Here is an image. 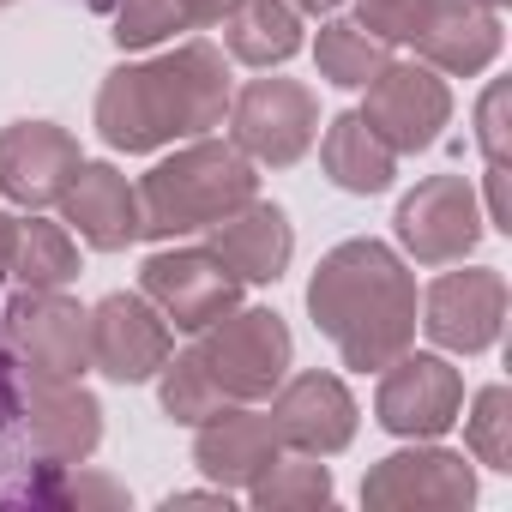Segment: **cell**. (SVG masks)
Wrapping results in <instances>:
<instances>
[{"label":"cell","mask_w":512,"mask_h":512,"mask_svg":"<svg viewBox=\"0 0 512 512\" xmlns=\"http://www.w3.org/2000/svg\"><path fill=\"white\" fill-rule=\"evenodd\" d=\"M49 452L37 440V368H25L0 338V506L49 500Z\"/></svg>","instance_id":"10"},{"label":"cell","mask_w":512,"mask_h":512,"mask_svg":"<svg viewBox=\"0 0 512 512\" xmlns=\"http://www.w3.org/2000/svg\"><path fill=\"white\" fill-rule=\"evenodd\" d=\"M217 260L241 278V284H278L290 253H296V235H290V217L266 199H247L241 211L217 217L211 223V241H205Z\"/></svg>","instance_id":"20"},{"label":"cell","mask_w":512,"mask_h":512,"mask_svg":"<svg viewBox=\"0 0 512 512\" xmlns=\"http://www.w3.org/2000/svg\"><path fill=\"white\" fill-rule=\"evenodd\" d=\"M356 25L386 49H416L422 67L476 79L500 55V7L488 0H356Z\"/></svg>","instance_id":"4"},{"label":"cell","mask_w":512,"mask_h":512,"mask_svg":"<svg viewBox=\"0 0 512 512\" xmlns=\"http://www.w3.org/2000/svg\"><path fill=\"white\" fill-rule=\"evenodd\" d=\"M506 326V278L494 266H470V272H446L428 284L422 302V332L452 350V356H482L494 350Z\"/></svg>","instance_id":"14"},{"label":"cell","mask_w":512,"mask_h":512,"mask_svg":"<svg viewBox=\"0 0 512 512\" xmlns=\"http://www.w3.org/2000/svg\"><path fill=\"white\" fill-rule=\"evenodd\" d=\"M91 7H109V0H91Z\"/></svg>","instance_id":"35"},{"label":"cell","mask_w":512,"mask_h":512,"mask_svg":"<svg viewBox=\"0 0 512 512\" xmlns=\"http://www.w3.org/2000/svg\"><path fill=\"white\" fill-rule=\"evenodd\" d=\"M308 314L338 344L344 368L368 374V368H386L392 356L410 350V338H416V278L404 272V260L386 241L356 235V241H338L314 266Z\"/></svg>","instance_id":"1"},{"label":"cell","mask_w":512,"mask_h":512,"mask_svg":"<svg viewBox=\"0 0 512 512\" xmlns=\"http://www.w3.org/2000/svg\"><path fill=\"white\" fill-rule=\"evenodd\" d=\"M320 163H326V175H332V187H344V193H386L392 187V175H398V157L380 145V133L350 109V115H338V121H326V139H320Z\"/></svg>","instance_id":"21"},{"label":"cell","mask_w":512,"mask_h":512,"mask_svg":"<svg viewBox=\"0 0 512 512\" xmlns=\"http://www.w3.org/2000/svg\"><path fill=\"white\" fill-rule=\"evenodd\" d=\"M362 91H368V103H362L356 115L380 133V145H386L392 157L428 151V145L440 139V127L452 121V91H446V79H440L434 67H422V61H386Z\"/></svg>","instance_id":"7"},{"label":"cell","mask_w":512,"mask_h":512,"mask_svg":"<svg viewBox=\"0 0 512 512\" xmlns=\"http://www.w3.org/2000/svg\"><path fill=\"white\" fill-rule=\"evenodd\" d=\"M458 404H464V380L452 362L440 356H392L380 368V392H374V416L386 434L398 440H440L452 422H458Z\"/></svg>","instance_id":"11"},{"label":"cell","mask_w":512,"mask_h":512,"mask_svg":"<svg viewBox=\"0 0 512 512\" xmlns=\"http://www.w3.org/2000/svg\"><path fill=\"white\" fill-rule=\"evenodd\" d=\"M314 133H320V103L296 79H253L241 85V97H229V145L247 163L290 169L308 157Z\"/></svg>","instance_id":"6"},{"label":"cell","mask_w":512,"mask_h":512,"mask_svg":"<svg viewBox=\"0 0 512 512\" xmlns=\"http://www.w3.org/2000/svg\"><path fill=\"white\" fill-rule=\"evenodd\" d=\"M139 296L175 326V332H205L229 308H241V278L217 260L211 247H163L139 266Z\"/></svg>","instance_id":"8"},{"label":"cell","mask_w":512,"mask_h":512,"mask_svg":"<svg viewBox=\"0 0 512 512\" xmlns=\"http://www.w3.org/2000/svg\"><path fill=\"white\" fill-rule=\"evenodd\" d=\"M0 338L25 368L49 380H79L91 368V314L61 290H19L0 308Z\"/></svg>","instance_id":"9"},{"label":"cell","mask_w":512,"mask_h":512,"mask_svg":"<svg viewBox=\"0 0 512 512\" xmlns=\"http://www.w3.org/2000/svg\"><path fill=\"white\" fill-rule=\"evenodd\" d=\"M13 229H19V217L0 211V278H7V260H13Z\"/></svg>","instance_id":"32"},{"label":"cell","mask_w":512,"mask_h":512,"mask_svg":"<svg viewBox=\"0 0 512 512\" xmlns=\"http://www.w3.org/2000/svg\"><path fill=\"white\" fill-rule=\"evenodd\" d=\"M169 320L145 302V296H103L91 308V368H103L121 386H145L157 380V368L169 362Z\"/></svg>","instance_id":"15"},{"label":"cell","mask_w":512,"mask_h":512,"mask_svg":"<svg viewBox=\"0 0 512 512\" xmlns=\"http://www.w3.org/2000/svg\"><path fill=\"white\" fill-rule=\"evenodd\" d=\"M7 278H19V290H67L79 278V247L61 223H43V217H25L13 229V260H7Z\"/></svg>","instance_id":"23"},{"label":"cell","mask_w":512,"mask_h":512,"mask_svg":"<svg viewBox=\"0 0 512 512\" xmlns=\"http://www.w3.org/2000/svg\"><path fill=\"white\" fill-rule=\"evenodd\" d=\"M247 199H260L253 163L235 145H223V139H193L187 151L163 157L139 181V235L175 241V235L211 229L217 217L241 211Z\"/></svg>","instance_id":"3"},{"label":"cell","mask_w":512,"mask_h":512,"mask_svg":"<svg viewBox=\"0 0 512 512\" xmlns=\"http://www.w3.org/2000/svg\"><path fill=\"white\" fill-rule=\"evenodd\" d=\"M278 452H284V440H278L272 416H266V410H247V404H229V410L205 416L199 434H193V464H199L217 488H247V482H260Z\"/></svg>","instance_id":"18"},{"label":"cell","mask_w":512,"mask_h":512,"mask_svg":"<svg viewBox=\"0 0 512 512\" xmlns=\"http://www.w3.org/2000/svg\"><path fill=\"white\" fill-rule=\"evenodd\" d=\"M290 7H296V13H314V19H320V13H338L344 0H290Z\"/></svg>","instance_id":"33"},{"label":"cell","mask_w":512,"mask_h":512,"mask_svg":"<svg viewBox=\"0 0 512 512\" xmlns=\"http://www.w3.org/2000/svg\"><path fill=\"white\" fill-rule=\"evenodd\" d=\"M55 205L79 229V241L97 253H121L139 241V187L115 163H79V175L67 181Z\"/></svg>","instance_id":"19"},{"label":"cell","mask_w":512,"mask_h":512,"mask_svg":"<svg viewBox=\"0 0 512 512\" xmlns=\"http://www.w3.org/2000/svg\"><path fill=\"white\" fill-rule=\"evenodd\" d=\"M223 43L241 67H284L302 49V19L290 0H241L223 19Z\"/></svg>","instance_id":"22"},{"label":"cell","mask_w":512,"mask_h":512,"mask_svg":"<svg viewBox=\"0 0 512 512\" xmlns=\"http://www.w3.org/2000/svg\"><path fill=\"white\" fill-rule=\"evenodd\" d=\"M398 241L410 260L422 266H458L482 241V211H476V187L464 175H428L416 193H404L398 205Z\"/></svg>","instance_id":"13"},{"label":"cell","mask_w":512,"mask_h":512,"mask_svg":"<svg viewBox=\"0 0 512 512\" xmlns=\"http://www.w3.org/2000/svg\"><path fill=\"white\" fill-rule=\"evenodd\" d=\"M470 500H476V476L446 446L392 452L362 476V506L368 512H464Z\"/></svg>","instance_id":"12"},{"label":"cell","mask_w":512,"mask_h":512,"mask_svg":"<svg viewBox=\"0 0 512 512\" xmlns=\"http://www.w3.org/2000/svg\"><path fill=\"white\" fill-rule=\"evenodd\" d=\"M247 494L260 512H314V506L332 500V470L314 464L308 452L302 458H272V470L260 482H247Z\"/></svg>","instance_id":"25"},{"label":"cell","mask_w":512,"mask_h":512,"mask_svg":"<svg viewBox=\"0 0 512 512\" xmlns=\"http://www.w3.org/2000/svg\"><path fill=\"white\" fill-rule=\"evenodd\" d=\"M0 7H7V0H0Z\"/></svg>","instance_id":"36"},{"label":"cell","mask_w":512,"mask_h":512,"mask_svg":"<svg viewBox=\"0 0 512 512\" xmlns=\"http://www.w3.org/2000/svg\"><path fill=\"white\" fill-rule=\"evenodd\" d=\"M476 139H482L488 169H506V85H488V97L476 109Z\"/></svg>","instance_id":"30"},{"label":"cell","mask_w":512,"mask_h":512,"mask_svg":"<svg viewBox=\"0 0 512 512\" xmlns=\"http://www.w3.org/2000/svg\"><path fill=\"white\" fill-rule=\"evenodd\" d=\"M235 7H241V0H181L187 25H223V19H229Z\"/></svg>","instance_id":"31"},{"label":"cell","mask_w":512,"mask_h":512,"mask_svg":"<svg viewBox=\"0 0 512 512\" xmlns=\"http://www.w3.org/2000/svg\"><path fill=\"white\" fill-rule=\"evenodd\" d=\"M314 61H320V79H326V85H338V91H362L392 55H386V43L368 37L356 19H332V25H320Z\"/></svg>","instance_id":"24"},{"label":"cell","mask_w":512,"mask_h":512,"mask_svg":"<svg viewBox=\"0 0 512 512\" xmlns=\"http://www.w3.org/2000/svg\"><path fill=\"white\" fill-rule=\"evenodd\" d=\"M266 416H272L278 440L308 452V458H332V452H344L356 440V398H350V386L338 374H320V368H308L296 380L284 374Z\"/></svg>","instance_id":"16"},{"label":"cell","mask_w":512,"mask_h":512,"mask_svg":"<svg viewBox=\"0 0 512 512\" xmlns=\"http://www.w3.org/2000/svg\"><path fill=\"white\" fill-rule=\"evenodd\" d=\"M229 67L211 43H181L157 61H127L97 91V133L109 151H157L223 127Z\"/></svg>","instance_id":"2"},{"label":"cell","mask_w":512,"mask_h":512,"mask_svg":"<svg viewBox=\"0 0 512 512\" xmlns=\"http://www.w3.org/2000/svg\"><path fill=\"white\" fill-rule=\"evenodd\" d=\"M488 7H506V0H488Z\"/></svg>","instance_id":"34"},{"label":"cell","mask_w":512,"mask_h":512,"mask_svg":"<svg viewBox=\"0 0 512 512\" xmlns=\"http://www.w3.org/2000/svg\"><path fill=\"white\" fill-rule=\"evenodd\" d=\"M157 374H163V380H157V398H163V416H169V422L199 428L205 416L229 410V398L211 386V374L199 368V356H193V350H187V356H169Z\"/></svg>","instance_id":"26"},{"label":"cell","mask_w":512,"mask_h":512,"mask_svg":"<svg viewBox=\"0 0 512 512\" xmlns=\"http://www.w3.org/2000/svg\"><path fill=\"white\" fill-rule=\"evenodd\" d=\"M464 440L476 452V464L488 470H512V392L506 386H482L464 422Z\"/></svg>","instance_id":"27"},{"label":"cell","mask_w":512,"mask_h":512,"mask_svg":"<svg viewBox=\"0 0 512 512\" xmlns=\"http://www.w3.org/2000/svg\"><path fill=\"white\" fill-rule=\"evenodd\" d=\"M109 13H115V43L121 49H157L163 37L187 31V13H181V0H109Z\"/></svg>","instance_id":"28"},{"label":"cell","mask_w":512,"mask_h":512,"mask_svg":"<svg viewBox=\"0 0 512 512\" xmlns=\"http://www.w3.org/2000/svg\"><path fill=\"white\" fill-rule=\"evenodd\" d=\"M43 506H127V488L121 482H109V476H91L85 464H67V470H55L49 476V500Z\"/></svg>","instance_id":"29"},{"label":"cell","mask_w":512,"mask_h":512,"mask_svg":"<svg viewBox=\"0 0 512 512\" xmlns=\"http://www.w3.org/2000/svg\"><path fill=\"white\" fill-rule=\"evenodd\" d=\"M79 139L55 121H13L0 127V199H13L25 211H43L67 193L79 175Z\"/></svg>","instance_id":"17"},{"label":"cell","mask_w":512,"mask_h":512,"mask_svg":"<svg viewBox=\"0 0 512 512\" xmlns=\"http://www.w3.org/2000/svg\"><path fill=\"white\" fill-rule=\"evenodd\" d=\"M193 356L229 404H260L290 374V326L272 308H229L199 332Z\"/></svg>","instance_id":"5"}]
</instances>
